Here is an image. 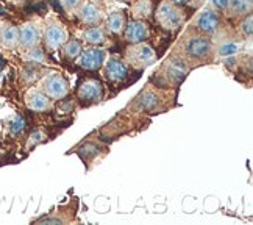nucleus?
<instances>
[{"label": "nucleus", "mask_w": 253, "mask_h": 225, "mask_svg": "<svg viewBox=\"0 0 253 225\" xmlns=\"http://www.w3.org/2000/svg\"><path fill=\"white\" fill-rule=\"evenodd\" d=\"M139 103H141L142 108H145V110H152V108H155V106H157V103H158V97L155 95V94H152V92H145V94L141 95Z\"/></svg>", "instance_id": "6ab92c4d"}, {"label": "nucleus", "mask_w": 253, "mask_h": 225, "mask_svg": "<svg viewBox=\"0 0 253 225\" xmlns=\"http://www.w3.org/2000/svg\"><path fill=\"white\" fill-rule=\"evenodd\" d=\"M150 11H152V3L149 0H139L133 6V14L138 17H149Z\"/></svg>", "instance_id": "a211bd4d"}, {"label": "nucleus", "mask_w": 253, "mask_h": 225, "mask_svg": "<svg viewBox=\"0 0 253 225\" xmlns=\"http://www.w3.org/2000/svg\"><path fill=\"white\" fill-rule=\"evenodd\" d=\"M212 3L217 8H227L228 6V0H212Z\"/></svg>", "instance_id": "cd10ccee"}, {"label": "nucleus", "mask_w": 253, "mask_h": 225, "mask_svg": "<svg viewBox=\"0 0 253 225\" xmlns=\"http://www.w3.org/2000/svg\"><path fill=\"white\" fill-rule=\"evenodd\" d=\"M84 39L91 44H100L105 41V35L100 28L92 27V28H87V30L84 32Z\"/></svg>", "instance_id": "f3484780"}, {"label": "nucleus", "mask_w": 253, "mask_h": 225, "mask_svg": "<svg viewBox=\"0 0 253 225\" xmlns=\"http://www.w3.org/2000/svg\"><path fill=\"white\" fill-rule=\"evenodd\" d=\"M44 141V133L42 132H33L32 135H30V139H28V145H36V144H40V142H42Z\"/></svg>", "instance_id": "b1692460"}, {"label": "nucleus", "mask_w": 253, "mask_h": 225, "mask_svg": "<svg viewBox=\"0 0 253 225\" xmlns=\"http://www.w3.org/2000/svg\"><path fill=\"white\" fill-rule=\"evenodd\" d=\"M228 5L236 13H244L246 9L250 8V0H228Z\"/></svg>", "instance_id": "4be33fe9"}, {"label": "nucleus", "mask_w": 253, "mask_h": 225, "mask_svg": "<svg viewBox=\"0 0 253 225\" xmlns=\"http://www.w3.org/2000/svg\"><path fill=\"white\" fill-rule=\"evenodd\" d=\"M0 14H5V9L3 8H0Z\"/></svg>", "instance_id": "c756f323"}, {"label": "nucleus", "mask_w": 253, "mask_h": 225, "mask_svg": "<svg viewBox=\"0 0 253 225\" xmlns=\"http://www.w3.org/2000/svg\"><path fill=\"white\" fill-rule=\"evenodd\" d=\"M105 72L111 82H121L126 77V74H128V69H126V66L121 60H118V58H111V60H108V63H106Z\"/></svg>", "instance_id": "6e6552de"}, {"label": "nucleus", "mask_w": 253, "mask_h": 225, "mask_svg": "<svg viewBox=\"0 0 253 225\" xmlns=\"http://www.w3.org/2000/svg\"><path fill=\"white\" fill-rule=\"evenodd\" d=\"M157 21L166 30H177L181 25V14L177 8L169 2H163L157 11Z\"/></svg>", "instance_id": "f257e3e1"}, {"label": "nucleus", "mask_w": 253, "mask_h": 225, "mask_svg": "<svg viewBox=\"0 0 253 225\" xmlns=\"http://www.w3.org/2000/svg\"><path fill=\"white\" fill-rule=\"evenodd\" d=\"M252 22H253V19H252V16H249L247 22H244V25H242V30H244V33L252 35Z\"/></svg>", "instance_id": "bb28decb"}, {"label": "nucleus", "mask_w": 253, "mask_h": 225, "mask_svg": "<svg viewBox=\"0 0 253 225\" xmlns=\"http://www.w3.org/2000/svg\"><path fill=\"white\" fill-rule=\"evenodd\" d=\"M103 88L97 80H84L79 88V97L86 102H97L102 99Z\"/></svg>", "instance_id": "f03ea898"}, {"label": "nucleus", "mask_w": 253, "mask_h": 225, "mask_svg": "<svg viewBox=\"0 0 253 225\" xmlns=\"http://www.w3.org/2000/svg\"><path fill=\"white\" fill-rule=\"evenodd\" d=\"M128 58L138 66H145L153 61L155 58V53L152 50L150 45H145V44H139L136 45L134 48H131V50L128 52Z\"/></svg>", "instance_id": "423d86ee"}, {"label": "nucleus", "mask_w": 253, "mask_h": 225, "mask_svg": "<svg viewBox=\"0 0 253 225\" xmlns=\"http://www.w3.org/2000/svg\"><path fill=\"white\" fill-rule=\"evenodd\" d=\"M47 94L53 97V99H61L67 94V83L60 74H53L44 82Z\"/></svg>", "instance_id": "7ed1b4c3"}, {"label": "nucleus", "mask_w": 253, "mask_h": 225, "mask_svg": "<svg viewBox=\"0 0 253 225\" xmlns=\"http://www.w3.org/2000/svg\"><path fill=\"white\" fill-rule=\"evenodd\" d=\"M60 3L67 9H72L80 3V0H60Z\"/></svg>", "instance_id": "a878e982"}, {"label": "nucleus", "mask_w": 253, "mask_h": 225, "mask_svg": "<svg viewBox=\"0 0 253 225\" xmlns=\"http://www.w3.org/2000/svg\"><path fill=\"white\" fill-rule=\"evenodd\" d=\"M28 58H30L33 63H42L44 53H42V50H40V48H35V50H32L30 53H28Z\"/></svg>", "instance_id": "393cba45"}, {"label": "nucleus", "mask_w": 253, "mask_h": 225, "mask_svg": "<svg viewBox=\"0 0 253 225\" xmlns=\"http://www.w3.org/2000/svg\"><path fill=\"white\" fill-rule=\"evenodd\" d=\"M19 43L24 47H33L40 43V32L38 28L32 24H27L21 28L19 32Z\"/></svg>", "instance_id": "9b49d317"}, {"label": "nucleus", "mask_w": 253, "mask_h": 225, "mask_svg": "<svg viewBox=\"0 0 253 225\" xmlns=\"http://www.w3.org/2000/svg\"><path fill=\"white\" fill-rule=\"evenodd\" d=\"M197 27L205 33H214L219 27V17L214 11H203L197 19Z\"/></svg>", "instance_id": "9d476101"}, {"label": "nucleus", "mask_w": 253, "mask_h": 225, "mask_svg": "<svg viewBox=\"0 0 253 225\" xmlns=\"http://www.w3.org/2000/svg\"><path fill=\"white\" fill-rule=\"evenodd\" d=\"M82 53V45L77 43V41H71L67 43L66 47H64V55L67 58H71V60H74L75 56H79Z\"/></svg>", "instance_id": "aec40b11"}, {"label": "nucleus", "mask_w": 253, "mask_h": 225, "mask_svg": "<svg viewBox=\"0 0 253 225\" xmlns=\"http://www.w3.org/2000/svg\"><path fill=\"white\" fill-rule=\"evenodd\" d=\"M125 24V17L122 13H113L108 17V28L113 33H121Z\"/></svg>", "instance_id": "dca6fc26"}, {"label": "nucleus", "mask_w": 253, "mask_h": 225, "mask_svg": "<svg viewBox=\"0 0 253 225\" xmlns=\"http://www.w3.org/2000/svg\"><path fill=\"white\" fill-rule=\"evenodd\" d=\"M80 17L84 24H95L100 21V11L94 5H84L80 11Z\"/></svg>", "instance_id": "2eb2a0df"}, {"label": "nucleus", "mask_w": 253, "mask_h": 225, "mask_svg": "<svg viewBox=\"0 0 253 225\" xmlns=\"http://www.w3.org/2000/svg\"><path fill=\"white\" fill-rule=\"evenodd\" d=\"M166 74L170 82L180 83L184 78V75L188 74V67L181 60H170L166 66Z\"/></svg>", "instance_id": "1a4fd4ad"}, {"label": "nucleus", "mask_w": 253, "mask_h": 225, "mask_svg": "<svg viewBox=\"0 0 253 225\" xmlns=\"http://www.w3.org/2000/svg\"><path fill=\"white\" fill-rule=\"evenodd\" d=\"M25 129V121L22 116H16L9 122V130H11L13 135H21Z\"/></svg>", "instance_id": "412c9836"}, {"label": "nucleus", "mask_w": 253, "mask_h": 225, "mask_svg": "<svg viewBox=\"0 0 253 225\" xmlns=\"http://www.w3.org/2000/svg\"><path fill=\"white\" fill-rule=\"evenodd\" d=\"M172 2H175V3H188L189 0H172Z\"/></svg>", "instance_id": "c85d7f7f"}, {"label": "nucleus", "mask_w": 253, "mask_h": 225, "mask_svg": "<svg viewBox=\"0 0 253 225\" xmlns=\"http://www.w3.org/2000/svg\"><path fill=\"white\" fill-rule=\"evenodd\" d=\"M66 41V32L60 25H50L45 30V43L50 48H58Z\"/></svg>", "instance_id": "f8f14e48"}, {"label": "nucleus", "mask_w": 253, "mask_h": 225, "mask_svg": "<svg viewBox=\"0 0 253 225\" xmlns=\"http://www.w3.org/2000/svg\"><path fill=\"white\" fill-rule=\"evenodd\" d=\"M211 50V44L205 38H192L186 43V53L192 58H205Z\"/></svg>", "instance_id": "39448f33"}, {"label": "nucleus", "mask_w": 253, "mask_h": 225, "mask_svg": "<svg viewBox=\"0 0 253 225\" xmlns=\"http://www.w3.org/2000/svg\"><path fill=\"white\" fill-rule=\"evenodd\" d=\"M238 52V45L236 44H225V45H222L219 48V53L222 56H231V55H235Z\"/></svg>", "instance_id": "5701e85b"}, {"label": "nucleus", "mask_w": 253, "mask_h": 225, "mask_svg": "<svg viewBox=\"0 0 253 225\" xmlns=\"http://www.w3.org/2000/svg\"><path fill=\"white\" fill-rule=\"evenodd\" d=\"M125 36H126V41H128V43L139 44L141 41H144V39L149 36V28L144 22L134 21V22L128 24V27H126Z\"/></svg>", "instance_id": "0eeeda50"}, {"label": "nucleus", "mask_w": 253, "mask_h": 225, "mask_svg": "<svg viewBox=\"0 0 253 225\" xmlns=\"http://www.w3.org/2000/svg\"><path fill=\"white\" fill-rule=\"evenodd\" d=\"M103 60H105L103 50H100V48H89V50H86L80 56L79 64L87 71H95L103 64Z\"/></svg>", "instance_id": "20e7f679"}, {"label": "nucleus", "mask_w": 253, "mask_h": 225, "mask_svg": "<svg viewBox=\"0 0 253 225\" xmlns=\"http://www.w3.org/2000/svg\"><path fill=\"white\" fill-rule=\"evenodd\" d=\"M28 108L33 111H44L48 108V99L41 92H32L28 95Z\"/></svg>", "instance_id": "ddd939ff"}, {"label": "nucleus", "mask_w": 253, "mask_h": 225, "mask_svg": "<svg viewBox=\"0 0 253 225\" xmlns=\"http://www.w3.org/2000/svg\"><path fill=\"white\" fill-rule=\"evenodd\" d=\"M0 38H2V44L5 47L13 48V47H16L19 44V32H17V28H14V27H5L2 30Z\"/></svg>", "instance_id": "4468645a"}]
</instances>
